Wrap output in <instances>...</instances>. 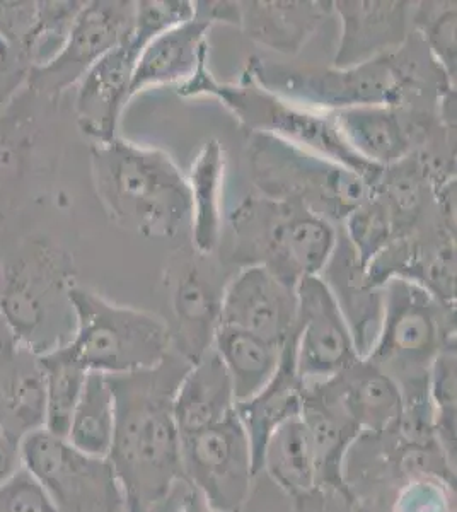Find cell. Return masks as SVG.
<instances>
[{"mask_svg": "<svg viewBox=\"0 0 457 512\" xmlns=\"http://www.w3.org/2000/svg\"><path fill=\"white\" fill-rule=\"evenodd\" d=\"M212 24L195 18L174 26L145 45L135 65L132 98L145 89L176 84L178 88L195 76L198 65L209 57Z\"/></svg>", "mask_w": 457, "mask_h": 512, "instance_id": "cell-23", "label": "cell"}, {"mask_svg": "<svg viewBox=\"0 0 457 512\" xmlns=\"http://www.w3.org/2000/svg\"><path fill=\"white\" fill-rule=\"evenodd\" d=\"M11 342H14V340H12L11 333L7 330L6 323H4L2 316H0V352L6 349L7 345L11 344Z\"/></svg>", "mask_w": 457, "mask_h": 512, "instance_id": "cell-45", "label": "cell"}, {"mask_svg": "<svg viewBox=\"0 0 457 512\" xmlns=\"http://www.w3.org/2000/svg\"><path fill=\"white\" fill-rule=\"evenodd\" d=\"M98 200L116 226L145 239H171L190 224V188L173 156L122 135L91 147Z\"/></svg>", "mask_w": 457, "mask_h": 512, "instance_id": "cell-4", "label": "cell"}, {"mask_svg": "<svg viewBox=\"0 0 457 512\" xmlns=\"http://www.w3.org/2000/svg\"><path fill=\"white\" fill-rule=\"evenodd\" d=\"M210 258L198 255L193 248H180L166 267L164 284L173 313V323H168L171 342L174 352L190 364L200 361L214 347L229 280L210 263Z\"/></svg>", "mask_w": 457, "mask_h": 512, "instance_id": "cell-12", "label": "cell"}, {"mask_svg": "<svg viewBox=\"0 0 457 512\" xmlns=\"http://www.w3.org/2000/svg\"><path fill=\"white\" fill-rule=\"evenodd\" d=\"M45 407L40 355L11 342L0 352V429L21 446L45 429Z\"/></svg>", "mask_w": 457, "mask_h": 512, "instance_id": "cell-22", "label": "cell"}, {"mask_svg": "<svg viewBox=\"0 0 457 512\" xmlns=\"http://www.w3.org/2000/svg\"><path fill=\"white\" fill-rule=\"evenodd\" d=\"M333 14L323 0H239V30L270 52L294 57Z\"/></svg>", "mask_w": 457, "mask_h": 512, "instance_id": "cell-19", "label": "cell"}, {"mask_svg": "<svg viewBox=\"0 0 457 512\" xmlns=\"http://www.w3.org/2000/svg\"><path fill=\"white\" fill-rule=\"evenodd\" d=\"M84 4L86 2L77 0L36 2L35 26L24 47V59L28 60L31 70L45 67L62 52Z\"/></svg>", "mask_w": 457, "mask_h": 512, "instance_id": "cell-32", "label": "cell"}, {"mask_svg": "<svg viewBox=\"0 0 457 512\" xmlns=\"http://www.w3.org/2000/svg\"><path fill=\"white\" fill-rule=\"evenodd\" d=\"M35 19L36 2L0 0V38L16 48L23 57Z\"/></svg>", "mask_w": 457, "mask_h": 512, "instance_id": "cell-41", "label": "cell"}, {"mask_svg": "<svg viewBox=\"0 0 457 512\" xmlns=\"http://www.w3.org/2000/svg\"><path fill=\"white\" fill-rule=\"evenodd\" d=\"M456 344L446 345L430 369L434 434L447 458L456 463Z\"/></svg>", "mask_w": 457, "mask_h": 512, "instance_id": "cell-35", "label": "cell"}, {"mask_svg": "<svg viewBox=\"0 0 457 512\" xmlns=\"http://www.w3.org/2000/svg\"><path fill=\"white\" fill-rule=\"evenodd\" d=\"M40 361L45 374V431L65 437L89 373L65 347L40 355Z\"/></svg>", "mask_w": 457, "mask_h": 512, "instance_id": "cell-31", "label": "cell"}, {"mask_svg": "<svg viewBox=\"0 0 457 512\" xmlns=\"http://www.w3.org/2000/svg\"><path fill=\"white\" fill-rule=\"evenodd\" d=\"M190 362L171 349L161 364L106 376L115 400L110 460L127 512H161L185 487L174 396Z\"/></svg>", "mask_w": 457, "mask_h": 512, "instance_id": "cell-1", "label": "cell"}, {"mask_svg": "<svg viewBox=\"0 0 457 512\" xmlns=\"http://www.w3.org/2000/svg\"><path fill=\"white\" fill-rule=\"evenodd\" d=\"M183 98H214L249 134H263L301 147L352 169L376 185L381 168L367 163L350 149L333 113L311 110L268 91L241 72L236 82H220L210 72L209 57L200 62L195 76L176 89Z\"/></svg>", "mask_w": 457, "mask_h": 512, "instance_id": "cell-5", "label": "cell"}, {"mask_svg": "<svg viewBox=\"0 0 457 512\" xmlns=\"http://www.w3.org/2000/svg\"><path fill=\"white\" fill-rule=\"evenodd\" d=\"M301 419L313 448L316 483L345 482L343 463L353 441L360 436L357 425L319 381L302 383Z\"/></svg>", "mask_w": 457, "mask_h": 512, "instance_id": "cell-25", "label": "cell"}, {"mask_svg": "<svg viewBox=\"0 0 457 512\" xmlns=\"http://www.w3.org/2000/svg\"><path fill=\"white\" fill-rule=\"evenodd\" d=\"M456 6V2H415L411 11V28L454 86L457 76Z\"/></svg>", "mask_w": 457, "mask_h": 512, "instance_id": "cell-33", "label": "cell"}, {"mask_svg": "<svg viewBox=\"0 0 457 512\" xmlns=\"http://www.w3.org/2000/svg\"><path fill=\"white\" fill-rule=\"evenodd\" d=\"M29 74L31 65L28 60L0 38V118L21 91L28 88Z\"/></svg>", "mask_w": 457, "mask_h": 512, "instance_id": "cell-40", "label": "cell"}, {"mask_svg": "<svg viewBox=\"0 0 457 512\" xmlns=\"http://www.w3.org/2000/svg\"><path fill=\"white\" fill-rule=\"evenodd\" d=\"M115 431V400L105 374L89 373L65 439L82 453L108 458Z\"/></svg>", "mask_w": 457, "mask_h": 512, "instance_id": "cell-30", "label": "cell"}, {"mask_svg": "<svg viewBox=\"0 0 457 512\" xmlns=\"http://www.w3.org/2000/svg\"><path fill=\"white\" fill-rule=\"evenodd\" d=\"M294 359L302 383H316L342 373L362 359L342 309L319 275L296 286Z\"/></svg>", "mask_w": 457, "mask_h": 512, "instance_id": "cell-14", "label": "cell"}, {"mask_svg": "<svg viewBox=\"0 0 457 512\" xmlns=\"http://www.w3.org/2000/svg\"><path fill=\"white\" fill-rule=\"evenodd\" d=\"M0 512H57L23 466L0 485Z\"/></svg>", "mask_w": 457, "mask_h": 512, "instance_id": "cell-39", "label": "cell"}, {"mask_svg": "<svg viewBox=\"0 0 457 512\" xmlns=\"http://www.w3.org/2000/svg\"><path fill=\"white\" fill-rule=\"evenodd\" d=\"M319 277L330 287L352 332L357 352L360 357H365L371 352L379 333L384 294L367 279L365 268L353 253L352 246L348 245L340 227L333 255Z\"/></svg>", "mask_w": 457, "mask_h": 512, "instance_id": "cell-21", "label": "cell"}, {"mask_svg": "<svg viewBox=\"0 0 457 512\" xmlns=\"http://www.w3.org/2000/svg\"><path fill=\"white\" fill-rule=\"evenodd\" d=\"M302 381L294 359V335L282 350V359L272 379L256 395L236 405L241 424L248 436L253 466L258 477L268 439L287 420L301 417Z\"/></svg>", "mask_w": 457, "mask_h": 512, "instance_id": "cell-24", "label": "cell"}, {"mask_svg": "<svg viewBox=\"0 0 457 512\" xmlns=\"http://www.w3.org/2000/svg\"><path fill=\"white\" fill-rule=\"evenodd\" d=\"M21 463L57 512H127L108 458L82 453L65 437L38 431L23 439Z\"/></svg>", "mask_w": 457, "mask_h": 512, "instance_id": "cell-10", "label": "cell"}, {"mask_svg": "<svg viewBox=\"0 0 457 512\" xmlns=\"http://www.w3.org/2000/svg\"><path fill=\"white\" fill-rule=\"evenodd\" d=\"M338 227L365 270L396 238L388 207L374 192Z\"/></svg>", "mask_w": 457, "mask_h": 512, "instance_id": "cell-34", "label": "cell"}, {"mask_svg": "<svg viewBox=\"0 0 457 512\" xmlns=\"http://www.w3.org/2000/svg\"><path fill=\"white\" fill-rule=\"evenodd\" d=\"M261 472H267L289 499L316 485L313 448L301 417L287 420L273 432L263 453Z\"/></svg>", "mask_w": 457, "mask_h": 512, "instance_id": "cell-29", "label": "cell"}, {"mask_svg": "<svg viewBox=\"0 0 457 512\" xmlns=\"http://www.w3.org/2000/svg\"><path fill=\"white\" fill-rule=\"evenodd\" d=\"M227 221L231 262L239 268L263 267L292 287L321 275L338 239L335 224L301 205L260 193L241 200Z\"/></svg>", "mask_w": 457, "mask_h": 512, "instance_id": "cell-6", "label": "cell"}, {"mask_svg": "<svg viewBox=\"0 0 457 512\" xmlns=\"http://www.w3.org/2000/svg\"><path fill=\"white\" fill-rule=\"evenodd\" d=\"M357 425L360 434H379L398 424L403 400L393 379L369 359H359L333 378L319 381Z\"/></svg>", "mask_w": 457, "mask_h": 512, "instance_id": "cell-20", "label": "cell"}, {"mask_svg": "<svg viewBox=\"0 0 457 512\" xmlns=\"http://www.w3.org/2000/svg\"><path fill=\"white\" fill-rule=\"evenodd\" d=\"M185 485L214 512H243L255 466L248 436L238 414L198 431L181 434Z\"/></svg>", "mask_w": 457, "mask_h": 512, "instance_id": "cell-11", "label": "cell"}, {"mask_svg": "<svg viewBox=\"0 0 457 512\" xmlns=\"http://www.w3.org/2000/svg\"><path fill=\"white\" fill-rule=\"evenodd\" d=\"M74 335L65 350L87 373L118 376L152 369L173 349L168 321L123 306L87 287H72Z\"/></svg>", "mask_w": 457, "mask_h": 512, "instance_id": "cell-8", "label": "cell"}, {"mask_svg": "<svg viewBox=\"0 0 457 512\" xmlns=\"http://www.w3.org/2000/svg\"><path fill=\"white\" fill-rule=\"evenodd\" d=\"M142 48L134 40L105 55L74 86V115L94 144L120 137L123 111L132 99V79Z\"/></svg>", "mask_w": 457, "mask_h": 512, "instance_id": "cell-17", "label": "cell"}, {"mask_svg": "<svg viewBox=\"0 0 457 512\" xmlns=\"http://www.w3.org/2000/svg\"><path fill=\"white\" fill-rule=\"evenodd\" d=\"M214 350L226 366L238 405L256 395L272 379L284 349L268 344L253 333L220 325L215 333Z\"/></svg>", "mask_w": 457, "mask_h": 512, "instance_id": "cell-28", "label": "cell"}, {"mask_svg": "<svg viewBox=\"0 0 457 512\" xmlns=\"http://www.w3.org/2000/svg\"><path fill=\"white\" fill-rule=\"evenodd\" d=\"M290 502L294 512H372L347 482L316 483Z\"/></svg>", "mask_w": 457, "mask_h": 512, "instance_id": "cell-38", "label": "cell"}, {"mask_svg": "<svg viewBox=\"0 0 457 512\" xmlns=\"http://www.w3.org/2000/svg\"><path fill=\"white\" fill-rule=\"evenodd\" d=\"M135 2L94 0L77 14L62 52L50 64L31 70L28 88L48 98H57L74 88L87 70L115 48L132 40Z\"/></svg>", "mask_w": 457, "mask_h": 512, "instance_id": "cell-13", "label": "cell"}, {"mask_svg": "<svg viewBox=\"0 0 457 512\" xmlns=\"http://www.w3.org/2000/svg\"><path fill=\"white\" fill-rule=\"evenodd\" d=\"M190 188V226L193 250L212 256L224 234V180L226 151L217 139H209L198 151L186 176Z\"/></svg>", "mask_w": 457, "mask_h": 512, "instance_id": "cell-26", "label": "cell"}, {"mask_svg": "<svg viewBox=\"0 0 457 512\" xmlns=\"http://www.w3.org/2000/svg\"><path fill=\"white\" fill-rule=\"evenodd\" d=\"M333 117L350 149L381 169L410 158L440 130H456L437 111L411 106H360L335 111Z\"/></svg>", "mask_w": 457, "mask_h": 512, "instance_id": "cell-15", "label": "cell"}, {"mask_svg": "<svg viewBox=\"0 0 457 512\" xmlns=\"http://www.w3.org/2000/svg\"><path fill=\"white\" fill-rule=\"evenodd\" d=\"M195 16L209 21L212 26L215 23L231 24L239 26V0L227 2V0H210V2H195Z\"/></svg>", "mask_w": 457, "mask_h": 512, "instance_id": "cell-42", "label": "cell"}, {"mask_svg": "<svg viewBox=\"0 0 457 512\" xmlns=\"http://www.w3.org/2000/svg\"><path fill=\"white\" fill-rule=\"evenodd\" d=\"M23 466L21 463V449L14 443L6 432L0 429V485L6 482Z\"/></svg>", "mask_w": 457, "mask_h": 512, "instance_id": "cell-43", "label": "cell"}, {"mask_svg": "<svg viewBox=\"0 0 457 512\" xmlns=\"http://www.w3.org/2000/svg\"><path fill=\"white\" fill-rule=\"evenodd\" d=\"M76 286L69 256L31 243L0 268V316L12 340L36 355L64 349L74 335L69 292Z\"/></svg>", "mask_w": 457, "mask_h": 512, "instance_id": "cell-7", "label": "cell"}, {"mask_svg": "<svg viewBox=\"0 0 457 512\" xmlns=\"http://www.w3.org/2000/svg\"><path fill=\"white\" fill-rule=\"evenodd\" d=\"M388 512H456V483L430 475L411 478L396 490Z\"/></svg>", "mask_w": 457, "mask_h": 512, "instance_id": "cell-36", "label": "cell"}, {"mask_svg": "<svg viewBox=\"0 0 457 512\" xmlns=\"http://www.w3.org/2000/svg\"><path fill=\"white\" fill-rule=\"evenodd\" d=\"M195 18L191 0H140L135 2V28L132 40L144 50L149 41L174 26Z\"/></svg>", "mask_w": 457, "mask_h": 512, "instance_id": "cell-37", "label": "cell"}, {"mask_svg": "<svg viewBox=\"0 0 457 512\" xmlns=\"http://www.w3.org/2000/svg\"><path fill=\"white\" fill-rule=\"evenodd\" d=\"M178 512H214L210 511L207 504L202 501V497L190 489L186 485L183 494L180 495V504H178Z\"/></svg>", "mask_w": 457, "mask_h": 512, "instance_id": "cell-44", "label": "cell"}, {"mask_svg": "<svg viewBox=\"0 0 457 512\" xmlns=\"http://www.w3.org/2000/svg\"><path fill=\"white\" fill-rule=\"evenodd\" d=\"M248 163L260 195L301 205L335 226L374 192L352 169L270 135L249 134Z\"/></svg>", "mask_w": 457, "mask_h": 512, "instance_id": "cell-9", "label": "cell"}, {"mask_svg": "<svg viewBox=\"0 0 457 512\" xmlns=\"http://www.w3.org/2000/svg\"><path fill=\"white\" fill-rule=\"evenodd\" d=\"M382 318L364 359L393 379L403 400L401 434L415 443L437 441L430 405V369L446 345L456 344V304H447L406 280L381 287Z\"/></svg>", "mask_w": 457, "mask_h": 512, "instance_id": "cell-3", "label": "cell"}, {"mask_svg": "<svg viewBox=\"0 0 457 512\" xmlns=\"http://www.w3.org/2000/svg\"><path fill=\"white\" fill-rule=\"evenodd\" d=\"M244 70L268 91L324 113L382 105L439 113L447 94L456 93L415 31L400 50L345 69L275 64L255 55Z\"/></svg>", "mask_w": 457, "mask_h": 512, "instance_id": "cell-2", "label": "cell"}, {"mask_svg": "<svg viewBox=\"0 0 457 512\" xmlns=\"http://www.w3.org/2000/svg\"><path fill=\"white\" fill-rule=\"evenodd\" d=\"M413 4L405 0H335L333 14L340 19L342 31L331 65L345 69L400 50L413 31Z\"/></svg>", "mask_w": 457, "mask_h": 512, "instance_id": "cell-18", "label": "cell"}, {"mask_svg": "<svg viewBox=\"0 0 457 512\" xmlns=\"http://www.w3.org/2000/svg\"><path fill=\"white\" fill-rule=\"evenodd\" d=\"M296 287L285 284L263 267L239 268L227 280L220 325L253 333L284 349L296 330Z\"/></svg>", "mask_w": 457, "mask_h": 512, "instance_id": "cell-16", "label": "cell"}, {"mask_svg": "<svg viewBox=\"0 0 457 512\" xmlns=\"http://www.w3.org/2000/svg\"><path fill=\"white\" fill-rule=\"evenodd\" d=\"M236 412L231 378L214 347L191 364L174 396V419L181 434L217 424Z\"/></svg>", "mask_w": 457, "mask_h": 512, "instance_id": "cell-27", "label": "cell"}]
</instances>
